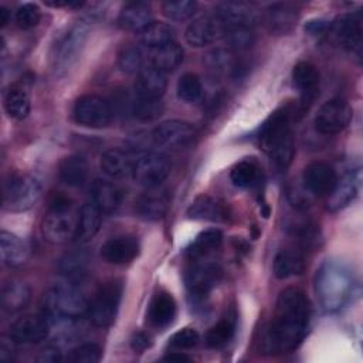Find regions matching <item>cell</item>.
<instances>
[{"instance_id": "7", "label": "cell", "mask_w": 363, "mask_h": 363, "mask_svg": "<svg viewBox=\"0 0 363 363\" xmlns=\"http://www.w3.org/2000/svg\"><path fill=\"white\" fill-rule=\"evenodd\" d=\"M41 197V183L31 174H13L3 187V206L10 211L31 208Z\"/></svg>"}, {"instance_id": "27", "label": "cell", "mask_w": 363, "mask_h": 363, "mask_svg": "<svg viewBox=\"0 0 363 363\" xmlns=\"http://www.w3.org/2000/svg\"><path fill=\"white\" fill-rule=\"evenodd\" d=\"M91 196L92 203L101 210V213H112L122 203V190L105 179L94 180L91 186Z\"/></svg>"}, {"instance_id": "48", "label": "cell", "mask_w": 363, "mask_h": 363, "mask_svg": "<svg viewBox=\"0 0 363 363\" xmlns=\"http://www.w3.org/2000/svg\"><path fill=\"white\" fill-rule=\"evenodd\" d=\"M200 336L196 329L193 328H183L177 332H174L169 339V346L173 350H189L199 345Z\"/></svg>"}, {"instance_id": "51", "label": "cell", "mask_w": 363, "mask_h": 363, "mask_svg": "<svg viewBox=\"0 0 363 363\" xmlns=\"http://www.w3.org/2000/svg\"><path fill=\"white\" fill-rule=\"evenodd\" d=\"M62 360V354H61V350L57 347V346H45L40 350V354H38V362H43V363H57V362H61Z\"/></svg>"}, {"instance_id": "9", "label": "cell", "mask_w": 363, "mask_h": 363, "mask_svg": "<svg viewBox=\"0 0 363 363\" xmlns=\"http://www.w3.org/2000/svg\"><path fill=\"white\" fill-rule=\"evenodd\" d=\"M221 278V268L217 262L204 258L190 259L184 272V282L190 296L199 302L207 298Z\"/></svg>"}, {"instance_id": "11", "label": "cell", "mask_w": 363, "mask_h": 363, "mask_svg": "<svg viewBox=\"0 0 363 363\" xmlns=\"http://www.w3.org/2000/svg\"><path fill=\"white\" fill-rule=\"evenodd\" d=\"M152 138L156 145L169 150H184L194 145L197 132L191 123L172 119L157 125L152 132Z\"/></svg>"}, {"instance_id": "8", "label": "cell", "mask_w": 363, "mask_h": 363, "mask_svg": "<svg viewBox=\"0 0 363 363\" xmlns=\"http://www.w3.org/2000/svg\"><path fill=\"white\" fill-rule=\"evenodd\" d=\"M123 286L121 281L105 282L94 295L88 308V319L98 328H106L113 323L121 299Z\"/></svg>"}, {"instance_id": "56", "label": "cell", "mask_w": 363, "mask_h": 363, "mask_svg": "<svg viewBox=\"0 0 363 363\" xmlns=\"http://www.w3.org/2000/svg\"><path fill=\"white\" fill-rule=\"evenodd\" d=\"M9 16H10V11L6 7H0V23H1V26H6L9 23Z\"/></svg>"}, {"instance_id": "2", "label": "cell", "mask_w": 363, "mask_h": 363, "mask_svg": "<svg viewBox=\"0 0 363 363\" xmlns=\"http://www.w3.org/2000/svg\"><path fill=\"white\" fill-rule=\"evenodd\" d=\"M357 279L343 261L326 259L316 269L313 291L319 308L325 313H336L354 296Z\"/></svg>"}, {"instance_id": "6", "label": "cell", "mask_w": 363, "mask_h": 363, "mask_svg": "<svg viewBox=\"0 0 363 363\" xmlns=\"http://www.w3.org/2000/svg\"><path fill=\"white\" fill-rule=\"evenodd\" d=\"M44 308L52 316L74 319L88 313L89 301L71 281L51 288L44 295Z\"/></svg>"}, {"instance_id": "39", "label": "cell", "mask_w": 363, "mask_h": 363, "mask_svg": "<svg viewBox=\"0 0 363 363\" xmlns=\"http://www.w3.org/2000/svg\"><path fill=\"white\" fill-rule=\"evenodd\" d=\"M223 241V234L220 230L210 228L200 233L191 245L187 248V255L190 259L206 258L208 254L214 252Z\"/></svg>"}, {"instance_id": "52", "label": "cell", "mask_w": 363, "mask_h": 363, "mask_svg": "<svg viewBox=\"0 0 363 363\" xmlns=\"http://www.w3.org/2000/svg\"><path fill=\"white\" fill-rule=\"evenodd\" d=\"M150 337L145 332H135L130 337V347L135 352H143L150 346Z\"/></svg>"}, {"instance_id": "31", "label": "cell", "mask_w": 363, "mask_h": 363, "mask_svg": "<svg viewBox=\"0 0 363 363\" xmlns=\"http://www.w3.org/2000/svg\"><path fill=\"white\" fill-rule=\"evenodd\" d=\"M235 326H237V315L233 309L227 311L221 319L214 323L206 333V345L213 349H220L225 346L235 333Z\"/></svg>"}, {"instance_id": "13", "label": "cell", "mask_w": 363, "mask_h": 363, "mask_svg": "<svg viewBox=\"0 0 363 363\" xmlns=\"http://www.w3.org/2000/svg\"><path fill=\"white\" fill-rule=\"evenodd\" d=\"M172 163L169 157L160 152H146L133 163V179L143 187L160 186L170 174Z\"/></svg>"}, {"instance_id": "12", "label": "cell", "mask_w": 363, "mask_h": 363, "mask_svg": "<svg viewBox=\"0 0 363 363\" xmlns=\"http://www.w3.org/2000/svg\"><path fill=\"white\" fill-rule=\"evenodd\" d=\"M353 116L350 105L340 98L326 101L315 115V128L322 135H336L347 128Z\"/></svg>"}, {"instance_id": "5", "label": "cell", "mask_w": 363, "mask_h": 363, "mask_svg": "<svg viewBox=\"0 0 363 363\" xmlns=\"http://www.w3.org/2000/svg\"><path fill=\"white\" fill-rule=\"evenodd\" d=\"M89 24L84 20L71 24L55 41L51 54L52 69L57 75H64L77 62L88 38Z\"/></svg>"}, {"instance_id": "35", "label": "cell", "mask_w": 363, "mask_h": 363, "mask_svg": "<svg viewBox=\"0 0 363 363\" xmlns=\"http://www.w3.org/2000/svg\"><path fill=\"white\" fill-rule=\"evenodd\" d=\"M88 265H89L88 251H85L84 248H75V250L67 252L61 258L60 271L67 279L75 282L86 274Z\"/></svg>"}, {"instance_id": "46", "label": "cell", "mask_w": 363, "mask_h": 363, "mask_svg": "<svg viewBox=\"0 0 363 363\" xmlns=\"http://www.w3.org/2000/svg\"><path fill=\"white\" fill-rule=\"evenodd\" d=\"M206 62L210 68L218 71V72H227V71H235V64L233 60L231 50L228 48H216L211 50L206 55Z\"/></svg>"}, {"instance_id": "44", "label": "cell", "mask_w": 363, "mask_h": 363, "mask_svg": "<svg viewBox=\"0 0 363 363\" xmlns=\"http://www.w3.org/2000/svg\"><path fill=\"white\" fill-rule=\"evenodd\" d=\"M197 10V3L190 0H173L162 4L163 14L174 21H183L190 18Z\"/></svg>"}, {"instance_id": "45", "label": "cell", "mask_w": 363, "mask_h": 363, "mask_svg": "<svg viewBox=\"0 0 363 363\" xmlns=\"http://www.w3.org/2000/svg\"><path fill=\"white\" fill-rule=\"evenodd\" d=\"M118 65L126 74H139L143 68V54L135 45H126L118 55Z\"/></svg>"}, {"instance_id": "24", "label": "cell", "mask_w": 363, "mask_h": 363, "mask_svg": "<svg viewBox=\"0 0 363 363\" xmlns=\"http://www.w3.org/2000/svg\"><path fill=\"white\" fill-rule=\"evenodd\" d=\"M176 301L172 294L166 291H157L147 308V320L150 326L156 329H163L167 328L176 316Z\"/></svg>"}, {"instance_id": "33", "label": "cell", "mask_w": 363, "mask_h": 363, "mask_svg": "<svg viewBox=\"0 0 363 363\" xmlns=\"http://www.w3.org/2000/svg\"><path fill=\"white\" fill-rule=\"evenodd\" d=\"M303 255L299 250L282 248L274 258V275L278 279H286L303 271Z\"/></svg>"}, {"instance_id": "50", "label": "cell", "mask_w": 363, "mask_h": 363, "mask_svg": "<svg viewBox=\"0 0 363 363\" xmlns=\"http://www.w3.org/2000/svg\"><path fill=\"white\" fill-rule=\"evenodd\" d=\"M163 111L162 102L150 99H139L132 104V113L140 121H152L157 118Z\"/></svg>"}, {"instance_id": "43", "label": "cell", "mask_w": 363, "mask_h": 363, "mask_svg": "<svg viewBox=\"0 0 363 363\" xmlns=\"http://www.w3.org/2000/svg\"><path fill=\"white\" fill-rule=\"evenodd\" d=\"M228 45V50H247L254 44L255 35L251 27H225L223 37Z\"/></svg>"}, {"instance_id": "29", "label": "cell", "mask_w": 363, "mask_h": 363, "mask_svg": "<svg viewBox=\"0 0 363 363\" xmlns=\"http://www.w3.org/2000/svg\"><path fill=\"white\" fill-rule=\"evenodd\" d=\"M88 162L81 155H69L64 157L58 167L60 180L69 187H81L88 179Z\"/></svg>"}, {"instance_id": "10", "label": "cell", "mask_w": 363, "mask_h": 363, "mask_svg": "<svg viewBox=\"0 0 363 363\" xmlns=\"http://www.w3.org/2000/svg\"><path fill=\"white\" fill-rule=\"evenodd\" d=\"M74 119L86 128H104L112 121V106L102 96L86 94L75 101Z\"/></svg>"}, {"instance_id": "21", "label": "cell", "mask_w": 363, "mask_h": 363, "mask_svg": "<svg viewBox=\"0 0 363 363\" xmlns=\"http://www.w3.org/2000/svg\"><path fill=\"white\" fill-rule=\"evenodd\" d=\"M359 173L353 169H346L342 174H337L336 184L328 199V208L332 211L346 207L359 191Z\"/></svg>"}, {"instance_id": "32", "label": "cell", "mask_w": 363, "mask_h": 363, "mask_svg": "<svg viewBox=\"0 0 363 363\" xmlns=\"http://www.w3.org/2000/svg\"><path fill=\"white\" fill-rule=\"evenodd\" d=\"M101 227V210L91 201L85 203L79 211L77 218V231L75 238L79 242H86L95 237Z\"/></svg>"}, {"instance_id": "30", "label": "cell", "mask_w": 363, "mask_h": 363, "mask_svg": "<svg viewBox=\"0 0 363 363\" xmlns=\"http://www.w3.org/2000/svg\"><path fill=\"white\" fill-rule=\"evenodd\" d=\"M119 26L132 31H142L152 23V10L147 3L130 1L125 4L118 17Z\"/></svg>"}, {"instance_id": "55", "label": "cell", "mask_w": 363, "mask_h": 363, "mask_svg": "<svg viewBox=\"0 0 363 363\" xmlns=\"http://www.w3.org/2000/svg\"><path fill=\"white\" fill-rule=\"evenodd\" d=\"M163 360H166V362H179L180 363V362H190V357L186 356L184 353H182L180 350H176V352H172L167 356H164Z\"/></svg>"}, {"instance_id": "4", "label": "cell", "mask_w": 363, "mask_h": 363, "mask_svg": "<svg viewBox=\"0 0 363 363\" xmlns=\"http://www.w3.org/2000/svg\"><path fill=\"white\" fill-rule=\"evenodd\" d=\"M77 218L71 200L64 194H54L41 224L44 238L51 244H62L75 237Z\"/></svg>"}, {"instance_id": "47", "label": "cell", "mask_w": 363, "mask_h": 363, "mask_svg": "<svg viewBox=\"0 0 363 363\" xmlns=\"http://www.w3.org/2000/svg\"><path fill=\"white\" fill-rule=\"evenodd\" d=\"M40 18H41V11L38 6L34 3H23L16 10V16H14L16 24L23 30L35 27L40 23Z\"/></svg>"}, {"instance_id": "42", "label": "cell", "mask_w": 363, "mask_h": 363, "mask_svg": "<svg viewBox=\"0 0 363 363\" xmlns=\"http://www.w3.org/2000/svg\"><path fill=\"white\" fill-rule=\"evenodd\" d=\"M203 94V85L200 78L193 72H186L177 82V96L183 102L191 104L200 99Z\"/></svg>"}, {"instance_id": "15", "label": "cell", "mask_w": 363, "mask_h": 363, "mask_svg": "<svg viewBox=\"0 0 363 363\" xmlns=\"http://www.w3.org/2000/svg\"><path fill=\"white\" fill-rule=\"evenodd\" d=\"M224 33L225 26L216 14H213L199 17L190 23L186 28L184 38L191 47H204L223 38Z\"/></svg>"}, {"instance_id": "16", "label": "cell", "mask_w": 363, "mask_h": 363, "mask_svg": "<svg viewBox=\"0 0 363 363\" xmlns=\"http://www.w3.org/2000/svg\"><path fill=\"white\" fill-rule=\"evenodd\" d=\"M48 332L50 323L47 318L37 313H27L11 323L9 336L16 343H35L44 340Z\"/></svg>"}, {"instance_id": "22", "label": "cell", "mask_w": 363, "mask_h": 363, "mask_svg": "<svg viewBox=\"0 0 363 363\" xmlns=\"http://www.w3.org/2000/svg\"><path fill=\"white\" fill-rule=\"evenodd\" d=\"M329 30H332L335 38L347 50L357 52L360 55V44H362V27H360V16L346 14L337 18L335 23L329 24Z\"/></svg>"}, {"instance_id": "37", "label": "cell", "mask_w": 363, "mask_h": 363, "mask_svg": "<svg viewBox=\"0 0 363 363\" xmlns=\"http://www.w3.org/2000/svg\"><path fill=\"white\" fill-rule=\"evenodd\" d=\"M183 48L177 43H169L163 47L153 50L152 67L162 72L173 71L183 62Z\"/></svg>"}, {"instance_id": "25", "label": "cell", "mask_w": 363, "mask_h": 363, "mask_svg": "<svg viewBox=\"0 0 363 363\" xmlns=\"http://www.w3.org/2000/svg\"><path fill=\"white\" fill-rule=\"evenodd\" d=\"M187 217L200 221H225L228 218V210L220 200L208 194H199L190 203Z\"/></svg>"}, {"instance_id": "20", "label": "cell", "mask_w": 363, "mask_h": 363, "mask_svg": "<svg viewBox=\"0 0 363 363\" xmlns=\"http://www.w3.org/2000/svg\"><path fill=\"white\" fill-rule=\"evenodd\" d=\"M319 71L318 68L308 62V61H299L292 68V82L295 88L299 91L301 95V104L302 108H306V104H311L318 92L319 86Z\"/></svg>"}, {"instance_id": "49", "label": "cell", "mask_w": 363, "mask_h": 363, "mask_svg": "<svg viewBox=\"0 0 363 363\" xmlns=\"http://www.w3.org/2000/svg\"><path fill=\"white\" fill-rule=\"evenodd\" d=\"M102 357V350L95 343H84L71 350L68 360L74 363H96Z\"/></svg>"}, {"instance_id": "38", "label": "cell", "mask_w": 363, "mask_h": 363, "mask_svg": "<svg viewBox=\"0 0 363 363\" xmlns=\"http://www.w3.org/2000/svg\"><path fill=\"white\" fill-rule=\"evenodd\" d=\"M139 38L143 45L156 50L174 41V30L166 23L152 21L142 31H139Z\"/></svg>"}, {"instance_id": "1", "label": "cell", "mask_w": 363, "mask_h": 363, "mask_svg": "<svg viewBox=\"0 0 363 363\" xmlns=\"http://www.w3.org/2000/svg\"><path fill=\"white\" fill-rule=\"evenodd\" d=\"M311 305L298 288L284 289L275 305V312L264 330L261 350L265 354H282L295 350L308 333Z\"/></svg>"}, {"instance_id": "26", "label": "cell", "mask_w": 363, "mask_h": 363, "mask_svg": "<svg viewBox=\"0 0 363 363\" xmlns=\"http://www.w3.org/2000/svg\"><path fill=\"white\" fill-rule=\"evenodd\" d=\"M298 20V10L291 3H274L267 9L265 23L272 33H289Z\"/></svg>"}, {"instance_id": "17", "label": "cell", "mask_w": 363, "mask_h": 363, "mask_svg": "<svg viewBox=\"0 0 363 363\" xmlns=\"http://www.w3.org/2000/svg\"><path fill=\"white\" fill-rule=\"evenodd\" d=\"M169 207H170V194L166 189L160 186L147 187L136 201L138 214L142 218L150 220V221L163 218Z\"/></svg>"}, {"instance_id": "23", "label": "cell", "mask_w": 363, "mask_h": 363, "mask_svg": "<svg viewBox=\"0 0 363 363\" xmlns=\"http://www.w3.org/2000/svg\"><path fill=\"white\" fill-rule=\"evenodd\" d=\"M167 86V79L164 72L156 69L155 67H143L136 77L135 92L139 99L159 101Z\"/></svg>"}, {"instance_id": "14", "label": "cell", "mask_w": 363, "mask_h": 363, "mask_svg": "<svg viewBox=\"0 0 363 363\" xmlns=\"http://www.w3.org/2000/svg\"><path fill=\"white\" fill-rule=\"evenodd\" d=\"M337 180V173L335 167L326 162H312L302 173L303 190L316 197H328L333 190Z\"/></svg>"}, {"instance_id": "54", "label": "cell", "mask_w": 363, "mask_h": 363, "mask_svg": "<svg viewBox=\"0 0 363 363\" xmlns=\"http://www.w3.org/2000/svg\"><path fill=\"white\" fill-rule=\"evenodd\" d=\"M329 28V24L322 21V20H315V21H309L306 26V30L311 34H322Z\"/></svg>"}, {"instance_id": "41", "label": "cell", "mask_w": 363, "mask_h": 363, "mask_svg": "<svg viewBox=\"0 0 363 363\" xmlns=\"http://www.w3.org/2000/svg\"><path fill=\"white\" fill-rule=\"evenodd\" d=\"M259 167L254 160L244 159L238 162L230 172V179L235 187L250 189L258 184L259 182Z\"/></svg>"}, {"instance_id": "18", "label": "cell", "mask_w": 363, "mask_h": 363, "mask_svg": "<svg viewBox=\"0 0 363 363\" xmlns=\"http://www.w3.org/2000/svg\"><path fill=\"white\" fill-rule=\"evenodd\" d=\"M139 254V242L135 237L119 235L109 238L101 247V257L113 265L132 262Z\"/></svg>"}, {"instance_id": "28", "label": "cell", "mask_w": 363, "mask_h": 363, "mask_svg": "<svg viewBox=\"0 0 363 363\" xmlns=\"http://www.w3.org/2000/svg\"><path fill=\"white\" fill-rule=\"evenodd\" d=\"M0 252H1V259L6 265L18 267L27 261V258L30 255V247L27 245L26 241H23L16 234L1 230Z\"/></svg>"}, {"instance_id": "53", "label": "cell", "mask_w": 363, "mask_h": 363, "mask_svg": "<svg viewBox=\"0 0 363 363\" xmlns=\"http://www.w3.org/2000/svg\"><path fill=\"white\" fill-rule=\"evenodd\" d=\"M14 340L9 336V339H1L0 342V359L6 360V359H10L13 352H14Z\"/></svg>"}, {"instance_id": "34", "label": "cell", "mask_w": 363, "mask_h": 363, "mask_svg": "<svg viewBox=\"0 0 363 363\" xmlns=\"http://www.w3.org/2000/svg\"><path fill=\"white\" fill-rule=\"evenodd\" d=\"M133 163L129 155L121 149H109L101 157V169L112 179H123L132 174Z\"/></svg>"}, {"instance_id": "40", "label": "cell", "mask_w": 363, "mask_h": 363, "mask_svg": "<svg viewBox=\"0 0 363 363\" xmlns=\"http://www.w3.org/2000/svg\"><path fill=\"white\" fill-rule=\"evenodd\" d=\"M4 109L13 119H24L30 113V96L20 86H10L4 94Z\"/></svg>"}, {"instance_id": "3", "label": "cell", "mask_w": 363, "mask_h": 363, "mask_svg": "<svg viewBox=\"0 0 363 363\" xmlns=\"http://www.w3.org/2000/svg\"><path fill=\"white\" fill-rule=\"evenodd\" d=\"M292 113L288 105L274 111L259 126L257 135L261 149L278 169L288 167L295 153L291 125Z\"/></svg>"}, {"instance_id": "19", "label": "cell", "mask_w": 363, "mask_h": 363, "mask_svg": "<svg viewBox=\"0 0 363 363\" xmlns=\"http://www.w3.org/2000/svg\"><path fill=\"white\" fill-rule=\"evenodd\" d=\"M216 16L225 27H251L257 20V10L244 1H223L216 7Z\"/></svg>"}, {"instance_id": "36", "label": "cell", "mask_w": 363, "mask_h": 363, "mask_svg": "<svg viewBox=\"0 0 363 363\" xmlns=\"http://www.w3.org/2000/svg\"><path fill=\"white\" fill-rule=\"evenodd\" d=\"M30 296V288L24 282L11 281L1 289V306L9 313L18 312L27 306Z\"/></svg>"}]
</instances>
